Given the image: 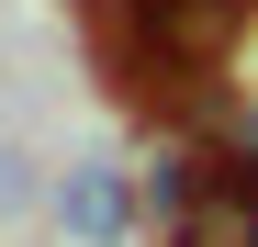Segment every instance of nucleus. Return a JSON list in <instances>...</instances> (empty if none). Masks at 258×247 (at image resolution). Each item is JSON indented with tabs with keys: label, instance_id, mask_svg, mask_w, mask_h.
Listing matches in <instances>:
<instances>
[{
	"label": "nucleus",
	"instance_id": "f257e3e1",
	"mask_svg": "<svg viewBox=\"0 0 258 247\" xmlns=\"http://www.w3.org/2000/svg\"><path fill=\"white\" fill-rule=\"evenodd\" d=\"M247 23H258V0H112L90 34H101L112 79L168 124L191 90H213V79H225V56L247 45Z\"/></svg>",
	"mask_w": 258,
	"mask_h": 247
},
{
	"label": "nucleus",
	"instance_id": "f03ea898",
	"mask_svg": "<svg viewBox=\"0 0 258 247\" xmlns=\"http://www.w3.org/2000/svg\"><path fill=\"white\" fill-rule=\"evenodd\" d=\"M135 214H146V202H135V180H123V169H101V157H79V169L56 180V225H68L79 247H123V236H135Z\"/></svg>",
	"mask_w": 258,
	"mask_h": 247
},
{
	"label": "nucleus",
	"instance_id": "7ed1b4c3",
	"mask_svg": "<svg viewBox=\"0 0 258 247\" xmlns=\"http://www.w3.org/2000/svg\"><path fill=\"white\" fill-rule=\"evenodd\" d=\"M225 169H236V157H213V146H191V135H157V146H146V169H135V202H146L157 236H168V225H180Z\"/></svg>",
	"mask_w": 258,
	"mask_h": 247
},
{
	"label": "nucleus",
	"instance_id": "20e7f679",
	"mask_svg": "<svg viewBox=\"0 0 258 247\" xmlns=\"http://www.w3.org/2000/svg\"><path fill=\"white\" fill-rule=\"evenodd\" d=\"M168 247H258V180H247V169H225L180 225H168Z\"/></svg>",
	"mask_w": 258,
	"mask_h": 247
},
{
	"label": "nucleus",
	"instance_id": "39448f33",
	"mask_svg": "<svg viewBox=\"0 0 258 247\" xmlns=\"http://www.w3.org/2000/svg\"><path fill=\"white\" fill-rule=\"evenodd\" d=\"M225 157H236V169H247V180H258V101H247V112H236V146H225Z\"/></svg>",
	"mask_w": 258,
	"mask_h": 247
},
{
	"label": "nucleus",
	"instance_id": "423d86ee",
	"mask_svg": "<svg viewBox=\"0 0 258 247\" xmlns=\"http://www.w3.org/2000/svg\"><path fill=\"white\" fill-rule=\"evenodd\" d=\"M12 191H23V180H12V146H0V202H12Z\"/></svg>",
	"mask_w": 258,
	"mask_h": 247
},
{
	"label": "nucleus",
	"instance_id": "0eeeda50",
	"mask_svg": "<svg viewBox=\"0 0 258 247\" xmlns=\"http://www.w3.org/2000/svg\"><path fill=\"white\" fill-rule=\"evenodd\" d=\"M101 12H112V0H90V23H101Z\"/></svg>",
	"mask_w": 258,
	"mask_h": 247
}]
</instances>
